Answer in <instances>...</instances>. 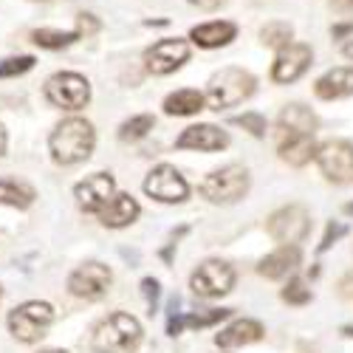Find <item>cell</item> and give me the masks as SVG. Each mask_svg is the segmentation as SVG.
Here are the masks:
<instances>
[{
  "label": "cell",
  "instance_id": "2e32d148",
  "mask_svg": "<svg viewBox=\"0 0 353 353\" xmlns=\"http://www.w3.org/2000/svg\"><path fill=\"white\" fill-rule=\"evenodd\" d=\"M277 153L291 167H305L316 153L314 133H297V130L277 128Z\"/></svg>",
  "mask_w": 353,
  "mask_h": 353
},
{
  "label": "cell",
  "instance_id": "30bf717a",
  "mask_svg": "<svg viewBox=\"0 0 353 353\" xmlns=\"http://www.w3.org/2000/svg\"><path fill=\"white\" fill-rule=\"evenodd\" d=\"M144 192L159 203H184L190 198V184L172 164H159L144 179Z\"/></svg>",
  "mask_w": 353,
  "mask_h": 353
},
{
  "label": "cell",
  "instance_id": "44dd1931",
  "mask_svg": "<svg viewBox=\"0 0 353 353\" xmlns=\"http://www.w3.org/2000/svg\"><path fill=\"white\" fill-rule=\"evenodd\" d=\"M314 94L325 102L353 97V68L342 65V68H331L328 74H322L314 85Z\"/></svg>",
  "mask_w": 353,
  "mask_h": 353
},
{
  "label": "cell",
  "instance_id": "8d00e7d4",
  "mask_svg": "<svg viewBox=\"0 0 353 353\" xmlns=\"http://www.w3.org/2000/svg\"><path fill=\"white\" fill-rule=\"evenodd\" d=\"M342 54L347 57V60H353V40H347V43L342 46Z\"/></svg>",
  "mask_w": 353,
  "mask_h": 353
},
{
  "label": "cell",
  "instance_id": "5b68a950",
  "mask_svg": "<svg viewBox=\"0 0 353 353\" xmlns=\"http://www.w3.org/2000/svg\"><path fill=\"white\" fill-rule=\"evenodd\" d=\"M234 280H238V274H234L232 263L212 257V260H203L192 272L190 288H192V294H198L203 300H218V297H226L234 288Z\"/></svg>",
  "mask_w": 353,
  "mask_h": 353
},
{
  "label": "cell",
  "instance_id": "1f68e13d",
  "mask_svg": "<svg viewBox=\"0 0 353 353\" xmlns=\"http://www.w3.org/2000/svg\"><path fill=\"white\" fill-rule=\"evenodd\" d=\"M141 291H144V300H147V308H150V314H156V311H159V297H161L159 280L144 277V280H141Z\"/></svg>",
  "mask_w": 353,
  "mask_h": 353
},
{
  "label": "cell",
  "instance_id": "8fae6325",
  "mask_svg": "<svg viewBox=\"0 0 353 353\" xmlns=\"http://www.w3.org/2000/svg\"><path fill=\"white\" fill-rule=\"evenodd\" d=\"M110 283H113V274L105 263L88 260L68 277V291L79 300H102L110 291Z\"/></svg>",
  "mask_w": 353,
  "mask_h": 353
},
{
  "label": "cell",
  "instance_id": "6da1fadb",
  "mask_svg": "<svg viewBox=\"0 0 353 353\" xmlns=\"http://www.w3.org/2000/svg\"><path fill=\"white\" fill-rule=\"evenodd\" d=\"M94 144H97L94 125L88 119H77V116H74V119H65L63 125H57V130L48 139L54 161L65 164V167L85 161L88 156L94 153Z\"/></svg>",
  "mask_w": 353,
  "mask_h": 353
},
{
  "label": "cell",
  "instance_id": "ab89813d",
  "mask_svg": "<svg viewBox=\"0 0 353 353\" xmlns=\"http://www.w3.org/2000/svg\"><path fill=\"white\" fill-rule=\"evenodd\" d=\"M342 334H345V336H350V339H353V325H345V328H342Z\"/></svg>",
  "mask_w": 353,
  "mask_h": 353
},
{
  "label": "cell",
  "instance_id": "4316f807",
  "mask_svg": "<svg viewBox=\"0 0 353 353\" xmlns=\"http://www.w3.org/2000/svg\"><path fill=\"white\" fill-rule=\"evenodd\" d=\"M153 125H156V119L150 113H139V116H133V119H128L119 128V139L122 141H139V139H144L147 133L153 130Z\"/></svg>",
  "mask_w": 353,
  "mask_h": 353
},
{
  "label": "cell",
  "instance_id": "83f0119b",
  "mask_svg": "<svg viewBox=\"0 0 353 353\" xmlns=\"http://www.w3.org/2000/svg\"><path fill=\"white\" fill-rule=\"evenodd\" d=\"M32 37H34V43L40 48H51V51L54 48H65V46H71V43L79 40L77 32H54V28H37Z\"/></svg>",
  "mask_w": 353,
  "mask_h": 353
},
{
  "label": "cell",
  "instance_id": "836d02e7",
  "mask_svg": "<svg viewBox=\"0 0 353 353\" xmlns=\"http://www.w3.org/2000/svg\"><path fill=\"white\" fill-rule=\"evenodd\" d=\"M94 32H99V20L94 14H79L77 17V34L82 37V34H94Z\"/></svg>",
  "mask_w": 353,
  "mask_h": 353
},
{
  "label": "cell",
  "instance_id": "ac0fdd59",
  "mask_svg": "<svg viewBox=\"0 0 353 353\" xmlns=\"http://www.w3.org/2000/svg\"><path fill=\"white\" fill-rule=\"evenodd\" d=\"M232 316V308H210V311H175L170 314V322H167V334L170 336H179L184 328H192V331H203V328H212L218 322L229 319Z\"/></svg>",
  "mask_w": 353,
  "mask_h": 353
},
{
  "label": "cell",
  "instance_id": "4fadbf2b",
  "mask_svg": "<svg viewBox=\"0 0 353 353\" xmlns=\"http://www.w3.org/2000/svg\"><path fill=\"white\" fill-rule=\"evenodd\" d=\"M314 63V51L305 43H288L283 48H277L274 57V65H272V79L277 85H288V82H297Z\"/></svg>",
  "mask_w": 353,
  "mask_h": 353
},
{
  "label": "cell",
  "instance_id": "603a6c76",
  "mask_svg": "<svg viewBox=\"0 0 353 353\" xmlns=\"http://www.w3.org/2000/svg\"><path fill=\"white\" fill-rule=\"evenodd\" d=\"M277 128H283V130H297V133H314V130L319 128V116H316L311 108L300 105V102H291V105H285V108L280 110Z\"/></svg>",
  "mask_w": 353,
  "mask_h": 353
},
{
  "label": "cell",
  "instance_id": "5bb4252c",
  "mask_svg": "<svg viewBox=\"0 0 353 353\" xmlns=\"http://www.w3.org/2000/svg\"><path fill=\"white\" fill-rule=\"evenodd\" d=\"M113 190H116V181H113L110 172H94V175H88L85 181L77 184L74 198H77V203H79V210H85V212H99L105 203L113 198Z\"/></svg>",
  "mask_w": 353,
  "mask_h": 353
},
{
  "label": "cell",
  "instance_id": "484cf974",
  "mask_svg": "<svg viewBox=\"0 0 353 353\" xmlns=\"http://www.w3.org/2000/svg\"><path fill=\"white\" fill-rule=\"evenodd\" d=\"M291 37H294V28L285 20H272L260 28V43L269 48H283L291 43Z\"/></svg>",
  "mask_w": 353,
  "mask_h": 353
},
{
  "label": "cell",
  "instance_id": "d4e9b609",
  "mask_svg": "<svg viewBox=\"0 0 353 353\" xmlns=\"http://www.w3.org/2000/svg\"><path fill=\"white\" fill-rule=\"evenodd\" d=\"M0 203H9V207H14V210H26V207L34 203V190L3 179L0 181Z\"/></svg>",
  "mask_w": 353,
  "mask_h": 353
},
{
  "label": "cell",
  "instance_id": "f1b7e54d",
  "mask_svg": "<svg viewBox=\"0 0 353 353\" xmlns=\"http://www.w3.org/2000/svg\"><path fill=\"white\" fill-rule=\"evenodd\" d=\"M280 297H283V303H288V305L303 308V305H308V303L314 300V294H311V288H308L300 277H291V280L285 283V288L280 291Z\"/></svg>",
  "mask_w": 353,
  "mask_h": 353
},
{
  "label": "cell",
  "instance_id": "d6986e66",
  "mask_svg": "<svg viewBox=\"0 0 353 353\" xmlns=\"http://www.w3.org/2000/svg\"><path fill=\"white\" fill-rule=\"evenodd\" d=\"M266 336V328L260 325L257 319H234L226 328H221V334H215V345L218 347H243V345H254Z\"/></svg>",
  "mask_w": 353,
  "mask_h": 353
},
{
  "label": "cell",
  "instance_id": "d6a6232c",
  "mask_svg": "<svg viewBox=\"0 0 353 353\" xmlns=\"http://www.w3.org/2000/svg\"><path fill=\"white\" fill-rule=\"evenodd\" d=\"M345 232H347V226H345V223H334V221H331V223L325 226V234H322V243L316 246V252H319V254H322V252H328V249L342 238Z\"/></svg>",
  "mask_w": 353,
  "mask_h": 353
},
{
  "label": "cell",
  "instance_id": "ffe728a7",
  "mask_svg": "<svg viewBox=\"0 0 353 353\" xmlns=\"http://www.w3.org/2000/svg\"><path fill=\"white\" fill-rule=\"evenodd\" d=\"M139 212H141L139 201L133 195H128V192H119V195H113L105 207L99 210V218L110 229H125V226H130L139 218Z\"/></svg>",
  "mask_w": 353,
  "mask_h": 353
},
{
  "label": "cell",
  "instance_id": "9a60e30c",
  "mask_svg": "<svg viewBox=\"0 0 353 353\" xmlns=\"http://www.w3.org/2000/svg\"><path fill=\"white\" fill-rule=\"evenodd\" d=\"M179 150H198V153H218L229 147V133L215 125H192L179 139H175Z\"/></svg>",
  "mask_w": 353,
  "mask_h": 353
},
{
  "label": "cell",
  "instance_id": "277c9868",
  "mask_svg": "<svg viewBox=\"0 0 353 353\" xmlns=\"http://www.w3.org/2000/svg\"><path fill=\"white\" fill-rule=\"evenodd\" d=\"M252 187V175L243 164H226L221 170H212L207 179L198 184L201 198H207L210 203H221V207H229V203H238L249 195Z\"/></svg>",
  "mask_w": 353,
  "mask_h": 353
},
{
  "label": "cell",
  "instance_id": "e575fe53",
  "mask_svg": "<svg viewBox=\"0 0 353 353\" xmlns=\"http://www.w3.org/2000/svg\"><path fill=\"white\" fill-rule=\"evenodd\" d=\"M331 9L342 17H353V0H328Z\"/></svg>",
  "mask_w": 353,
  "mask_h": 353
},
{
  "label": "cell",
  "instance_id": "f35d334b",
  "mask_svg": "<svg viewBox=\"0 0 353 353\" xmlns=\"http://www.w3.org/2000/svg\"><path fill=\"white\" fill-rule=\"evenodd\" d=\"M342 212H345V215H353V201H350V203H345Z\"/></svg>",
  "mask_w": 353,
  "mask_h": 353
},
{
  "label": "cell",
  "instance_id": "3957f363",
  "mask_svg": "<svg viewBox=\"0 0 353 353\" xmlns=\"http://www.w3.org/2000/svg\"><path fill=\"white\" fill-rule=\"evenodd\" d=\"M257 88V79L246 71V68H238V65H229V68H221L210 77L207 82V99L212 110H223V108H234L246 102Z\"/></svg>",
  "mask_w": 353,
  "mask_h": 353
},
{
  "label": "cell",
  "instance_id": "cb8c5ba5",
  "mask_svg": "<svg viewBox=\"0 0 353 353\" xmlns=\"http://www.w3.org/2000/svg\"><path fill=\"white\" fill-rule=\"evenodd\" d=\"M203 105H207V99H203L201 91H195V88H181V91H175L164 99V113L167 116H195L203 110Z\"/></svg>",
  "mask_w": 353,
  "mask_h": 353
},
{
  "label": "cell",
  "instance_id": "d590c367",
  "mask_svg": "<svg viewBox=\"0 0 353 353\" xmlns=\"http://www.w3.org/2000/svg\"><path fill=\"white\" fill-rule=\"evenodd\" d=\"M192 6H198V9H203V12H215V9H221V6H226L229 0H190Z\"/></svg>",
  "mask_w": 353,
  "mask_h": 353
},
{
  "label": "cell",
  "instance_id": "7c38bea8",
  "mask_svg": "<svg viewBox=\"0 0 353 353\" xmlns=\"http://www.w3.org/2000/svg\"><path fill=\"white\" fill-rule=\"evenodd\" d=\"M187 60H190V43L179 40V37L159 40L156 46H150L144 51V65H147V71L156 74V77L179 71Z\"/></svg>",
  "mask_w": 353,
  "mask_h": 353
},
{
  "label": "cell",
  "instance_id": "74e56055",
  "mask_svg": "<svg viewBox=\"0 0 353 353\" xmlns=\"http://www.w3.org/2000/svg\"><path fill=\"white\" fill-rule=\"evenodd\" d=\"M6 153V130H3V125H0V156Z\"/></svg>",
  "mask_w": 353,
  "mask_h": 353
},
{
  "label": "cell",
  "instance_id": "e0dca14e",
  "mask_svg": "<svg viewBox=\"0 0 353 353\" xmlns=\"http://www.w3.org/2000/svg\"><path fill=\"white\" fill-rule=\"evenodd\" d=\"M303 263V249L297 243H280L272 254H266L257 263V274L266 280H283Z\"/></svg>",
  "mask_w": 353,
  "mask_h": 353
},
{
  "label": "cell",
  "instance_id": "8992f818",
  "mask_svg": "<svg viewBox=\"0 0 353 353\" xmlns=\"http://www.w3.org/2000/svg\"><path fill=\"white\" fill-rule=\"evenodd\" d=\"M319 172L331 184H353V144L345 139L322 141L314 153Z\"/></svg>",
  "mask_w": 353,
  "mask_h": 353
},
{
  "label": "cell",
  "instance_id": "52a82bcc",
  "mask_svg": "<svg viewBox=\"0 0 353 353\" xmlns=\"http://www.w3.org/2000/svg\"><path fill=\"white\" fill-rule=\"evenodd\" d=\"M266 232L277 243H300L311 232V215L303 203H288V207H280L277 212L269 215Z\"/></svg>",
  "mask_w": 353,
  "mask_h": 353
},
{
  "label": "cell",
  "instance_id": "f546056e",
  "mask_svg": "<svg viewBox=\"0 0 353 353\" xmlns=\"http://www.w3.org/2000/svg\"><path fill=\"white\" fill-rule=\"evenodd\" d=\"M229 122H232V125H238V128H243V130H249L254 139H263V136H266V130H269L266 116H263V113H254V110L241 113V116H232Z\"/></svg>",
  "mask_w": 353,
  "mask_h": 353
},
{
  "label": "cell",
  "instance_id": "7402d4cb",
  "mask_svg": "<svg viewBox=\"0 0 353 353\" xmlns=\"http://www.w3.org/2000/svg\"><path fill=\"white\" fill-rule=\"evenodd\" d=\"M238 34V26L229 23V20H212V23H203V26H195L190 37L195 46L201 48H221V46H229Z\"/></svg>",
  "mask_w": 353,
  "mask_h": 353
},
{
  "label": "cell",
  "instance_id": "9c48e42d",
  "mask_svg": "<svg viewBox=\"0 0 353 353\" xmlns=\"http://www.w3.org/2000/svg\"><path fill=\"white\" fill-rule=\"evenodd\" d=\"M51 322H54V308L48 303H23L9 314V328L20 342H37L40 336H46Z\"/></svg>",
  "mask_w": 353,
  "mask_h": 353
},
{
  "label": "cell",
  "instance_id": "ba28073f",
  "mask_svg": "<svg viewBox=\"0 0 353 353\" xmlns=\"http://www.w3.org/2000/svg\"><path fill=\"white\" fill-rule=\"evenodd\" d=\"M46 99L63 110H79L91 102V85L82 74L63 71L46 82Z\"/></svg>",
  "mask_w": 353,
  "mask_h": 353
},
{
  "label": "cell",
  "instance_id": "4dcf8cb0",
  "mask_svg": "<svg viewBox=\"0 0 353 353\" xmlns=\"http://www.w3.org/2000/svg\"><path fill=\"white\" fill-rule=\"evenodd\" d=\"M32 68H34V57H28V54H23V57H9V60L0 63V79L20 77V74L32 71Z\"/></svg>",
  "mask_w": 353,
  "mask_h": 353
},
{
  "label": "cell",
  "instance_id": "60d3db41",
  "mask_svg": "<svg viewBox=\"0 0 353 353\" xmlns=\"http://www.w3.org/2000/svg\"><path fill=\"white\" fill-rule=\"evenodd\" d=\"M43 353H68V350H43Z\"/></svg>",
  "mask_w": 353,
  "mask_h": 353
},
{
  "label": "cell",
  "instance_id": "7a4b0ae2",
  "mask_svg": "<svg viewBox=\"0 0 353 353\" xmlns=\"http://www.w3.org/2000/svg\"><path fill=\"white\" fill-rule=\"evenodd\" d=\"M141 339H144L141 322L125 311H116L97 325L91 347L97 353H136Z\"/></svg>",
  "mask_w": 353,
  "mask_h": 353
}]
</instances>
